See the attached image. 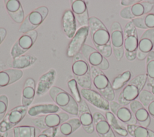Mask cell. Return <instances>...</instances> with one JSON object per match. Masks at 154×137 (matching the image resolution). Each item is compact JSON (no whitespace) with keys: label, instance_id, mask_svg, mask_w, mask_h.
Instances as JSON below:
<instances>
[{"label":"cell","instance_id":"cell-1","mask_svg":"<svg viewBox=\"0 0 154 137\" xmlns=\"http://www.w3.org/2000/svg\"><path fill=\"white\" fill-rule=\"evenodd\" d=\"M88 27L90 36L96 49L105 58L109 57L112 53L110 33L97 18L93 16L89 18Z\"/></svg>","mask_w":154,"mask_h":137},{"label":"cell","instance_id":"cell-2","mask_svg":"<svg viewBox=\"0 0 154 137\" xmlns=\"http://www.w3.org/2000/svg\"><path fill=\"white\" fill-rule=\"evenodd\" d=\"M147 82L146 74H140L130 80L118 97V103L126 106L138 97Z\"/></svg>","mask_w":154,"mask_h":137},{"label":"cell","instance_id":"cell-3","mask_svg":"<svg viewBox=\"0 0 154 137\" xmlns=\"http://www.w3.org/2000/svg\"><path fill=\"white\" fill-rule=\"evenodd\" d=\"M74 57L72 71L78 84L82 89H91L92 80L90 65L80 53Z\"/></svg>","mask_w":154,"mask_h":137},{"label":"cell","instance_id":"cell-4","mask_svg":"<svg viewBox=\"0 0 154 137\" xmlns=\"http://www.w3.org/2000/svg\"><path fill=\"white\" fill-rule=\"evenodd\" d=\"M49 94L61 109L72 115H78V104L69 93L59 87L52 86L49 91Z\"/></svg>","mask_w":154,"mask_h":137},{"label":"cell","instance_id":"cell-5","mask_svg":"<svg viewBox=\"0 0 154 137\" xmlns=\"http://www.w3.org/2000/svg\"><path fill=\"white\" fill-rule=\"evenodd\" d=\"M92 83L98 92L108 101L114 99L115 93L112 85L103 71L97 68L91 66Z\"/></svg>","mask_w":154,"mask_h":137},{"label":"cell","instance_id":"cell-6","mask_svg":"<svg viewBox=\"0 0 154 137\" xmlns=\"http://www.w3.org/2000/svg\"><path fill=\"white\" fill-rule=\"evenodd\" d=\"M48 13V8L46 6H40L36 8L25 18L20 26L19 31L25 34L35 30L44 21Z\"/></svg>","mask_w":154,"mask_h":137},{"label":"cell","instance_id":"cell-7","mask_svg":"<svg viewBox=\"0 0 154 137\" xmlns=\"http://www.w3.org/2000/svg\"><path fill=\"white\" fill-rule=\"evenodd\" d=\"M28 107L17 106L8 111L0 122V133H4L13 129L25 117L28 112Z\"/></svg>","mask_w":154,"mask_h":137},{"label":"cell","instance_id":"cell-8","mask_svg":"<svg viewBox=\"0 0 154 137\" xmlns=\"http://www.w3.org/2000/svg\"><path fill=\"white\" fill-rule=\"evenodd\" d=\"M69 115L66 112H58L40 116L33 119L35 127L39 129L58 128L64 122L68 120Z\"/></svg>","mask_w":154,"mask_h":137},{"label":"cell","instance_id":"cell-9","mask_svg":"<svg viewBox=\"0 0 154 137\" xmlns=\"http://www.w3.org/2000/svg\"><path fill=\"white\" fill-rule=\"evenodd\" d=\"M80 53L91 66L97 68L102 71L109 68V64L108 60L96 48L85 44L82 46Z\"/></svg>","mask_w":154,"mask_h":137},{"label":"cell","instance_id":"cell-10","mask_svg":"<svg viewBox=\"0 0 154 137\" xmlns=\"http://www.w3.org/2000/svg\"><path fill=\"white\" fill-rule=\"evenodd\" d=\"M37 36L38 34L35 30L29 31L21 36L11 48L10 52L11 57L14 59L22 56L29 50L37 40Z\"/></svg>","mask_w":154,"mask_h":137},{"label":"cell","instance_id":"cell-11","mask_svg":"<svg viewBox=\"0 0 154 137\" xmlns=\"http://www.w3.org/2000/svg\"><path fill=\"white\" fill-rule=\"evenodd\" d=\"M111 43L113 54L117 60H120L125 53L123 45V30L118 22L112 23L111 27Z\"/></svg>","mask_w":154,"mask_h":137},{"label":"cell","instance_id":"cell-12","mask_svg":"<svg viewBox=\"0 0 154 137\" xmlns=\"http://www.w3.org/2000/svg\"><path fill=\"white\" fill-rule=\"evenodd\" d=\"M89 32L88 26L81 27L76 31L75 36L68 45L67 49V57H74L80 53L82 46L85 45V42Z\"/></svg>","mask_w":154,"mask_h":137},{"label":"cell","instance_id":"cell-13","mask_svg":"<svg viewBox=\"0 0 154 137\" xmlns=\"http://www.w3.org/2000/svg\"><path fill=\"white\" fill-rule=\"evenodd\" d=\"M109 110L121 122L126 125L137 124V120L130 109L115 101H109Z\"/></svg>","mask_w":154,"mask_h":137},{"label":"cell","instance_id":"cell-14","mask_svg":"<svg viewBox=\"0 0 154 137\" xmlns=\"http://www.w3.org/2000/svg\"><path fill=\"white\" fill-rule=\"evenodd\" d=\"M80 93L86 101L97 109L105 111L109 110V102L98 92L91 89H81Z\"/></svg>","mask_w":154,"mask_h":137},{"label":"cell","instance_id":"cell-15","mask_svg":"<svg viewBox=\"0 0 154 137\" xmlns=\"http://www.w3.org/2000/svg\"><path fill=\"white\" fill-rule=\"evenodd\" d=\"M78 116L83 129L89 134L93 133L94 126L93 123V117L88 104L84 100L78 104Z\"/></svg>","mask_w":154,"mask_h":137},{"label":"cell","instance_id":"cell-16","mask_svg":"<svg viewBox=\"0 0 154 137\" xmlns=\"http://www.w3.org/2000/svg\"><path fill=\"white\" fill-rule=\"evenodd\" d=\"M123 41L125 51L132 52L137 50L138 44L137 31L131 21L128 22L123 29Z\"/></svg>","mask_w":154,"mask_h":137},{"label":"cell","instance_id":"cell-17","mask_svg":"<svg viewBox=\"0 0 154 137\" xmlns=\"http://www.w3.org/2000/svg\"><path fill=\"white\" fill-rule=\"evenodd\" d=\"M129 109L135 116L137 124L147 128L150 123V115L140 101L135 100L131 102Z\"/></svg>","mask_w":154,"mask_h":137},{"label":"cell","instance_id":"cell-18","mask_svg":"<svg viewBox=\"0 0 154 137\" xmlns=\"http://www.w3.org/2000/svg\"><path fill=\"white\" fill-rule=\"evenodd\" d=\"M71 11L81 27L88 26L89 16L87 4L82 0L71 1Z\"/></svg>","mask_w":154,"mask_h":137},{"label":"cell","instance_id":"cell-19","mask_svg":"<svg viewBox=\"0 0 154 137\" xmlns=\"http://www.w3.org/2000/svg\"><path fill=\"white\" fill-rule=\"evenodd\" d=\"M93 117L94 129L99 137H116L105 116L100 112H95L93 114Z\"/></svg>","mask_w":154,"mask_h":137},{"label":"cell","instance_id":"cell-20","mask_svg":"<svg viewBox=\"0 0 154 137\" xmlns=\"http://www.w3.org/2000/svg\"><path fill=\"white\" fill-rule=\"evenodd\" d=\"M56 77V71L54 69H50L43 74L38 79L37 88L36 95L42 96L52 87Z\"/></svg>","mask_w":154,"mask_h":137},{"label":"cell","instance_id":"cell-21","mask_svg":"<svg viewBox=\"0 0 154 137\" xmlns=\"http://www.w3.org/2000/svg\"><path fill=\"white\" fill-rule=\"evenodd\" d=\"M5 8L10 18L17 24H22L25 19L22 5L18 0H8L4 1Z\"/></svg>","mask_w":154,"mask_h":137},{"label":"cell","instance_id":"cell-22","mask_svg":"<svg viewBox=\"0 0 154 137\" xmlns=\"http://www.w3.org/2000/svg\"><path fill=\"white\" fill-rule=\"evenodd\" d=\"M76 19L71 10H66L62 17V27L66 36L69 39H72L76 33Z\"/></svg>","mask_w":154,"mask_h":137},{"label":"cell","instance_id":"cell-23","mask_svg":"<svg viewBox=\"0 0 154 137\" xmlns=\"http://www.w3.org/2000/svg\"><path fill=\"white\" fill-rule=\"evenodd\" d=\"M35 80L32 78L26 79L22 94V105L28 107L33 101L36 93Z\"/></svg>","mask_w":154,"mask_h":137},{"label":"cell","instance_id":"cell-24","mask_svg":"<svg viewBox=\"0 0 154 137\" xmlns=\"http://www.w3.org/2000/svg\"><path fill=\"white\" fill-rule=\"evenodd\" d=\"M23 76V71L20 69L10 68L0 71V88L13 84Z\"/></svg>","mask_w":154,"mask_h":137},{"label":"cell","instance_id":"cell-25","mask_svg":"<svg viewBox=\"0 0 154 137\" xmlns=\"http://www.w3.org/2000/svg\"><path fill=\"white\" fill-rule=\"evenodd\" d=\"M154 46V28L146 30L138 40L137 50L149 54Z\"/></svg>","mask_w":154,"mask_h":137},{"label":"cell","instance_id":"cell-26","mask_svg":"<svg viewBox=\"0 0 154 137\" xmlns=\"http://www.w3.org/2000/svg\"><path fill=\"white\" fill-rule=\"evenodd\" d=\"M61 109L55 104H39L31 106L28 109L27 113L30 116H37L42 115L58 113Z\"/></svg>","mask_w":154,"mask_h":137},{"label":"cell","instance_id":"cell-27","mask_svg":"<svg viewBox=\"0 0 154 137\" xmlns=\"http://www.w3.org/2000/svg\"><path fill=\"white\" fill-rule=\"evenodd\" d=\"M153 1H139L132 5L131 11L135 18L149 14L153 8Z\"/></svg>","mask_w":154,"mask_h":137},{"label":"cell","instance_id":"cell-28","mask_svg":"<svg viewBox=\"0 0 154 137\" xmlns=\"http://www.w3.org/2000/svg\"><path fill=\"white\" fill-rule=\"evenodd\" d=\"M40 133V129L32 126H19L13 129V137H37Z\"/></svg>","mask_w":154,"mask_h":137},{"label":"cell","instance_id":"cell-29","mask_svg":"<svg viewBox=\"0 0 154 137\" xmlns=\"http://www.w3.org/2000/svg\"><path fill=\"white\" fill-rule=\"evenodd\" d=\"M37 60V58L32 55L23 54L13 59L12 67L16 69H22L32 65Z\"/></svg>","mask_w":154,"mask_h":137},{"label":"cell","instance_id":"cell-30","mask_svg":"<svg viewBox=\"0 0 154 137\" xmlns=\"http://www.w3.org/2000/svg\"><path fill=\"white\" fill-rule=\"evenodd\" d=\"M126 129L132 137H154V132L138 124L126 125Z\"/></svg>","mask_w":154,"mask_h":137},{"label":"cell","instance_id":"cell-31","mask_svg":"<svg viewBox=\"0 0 154 137\" xmlns=\"http://www.w3.org/2000/svg\"><path fill=\"white\" fill-rule=\"evenodd\" d=\"M81 126V124L79 118L69 119L60 125V132L63 135L67 136L77 130Z\"/></svg>","mask_w":154,"mask_h":137},{"label":"cell","instance_id":"cell-32","mask_svg":"<svg viewBox=\"0 0 154 137\" xmlns=\"http://www.w3.org/2000/svg\"><path fill=\"white\" fill-rule=\"evenodd\" d=\"M105 118L108 121L109 124L110 125L111 127L113 130V131H114L116 133H117L118 135L123 137H125L128 136V132L126 129L123 127L122 126H121L119 124L117 120V118L111 112H109V111L106 112Z\"/></svg>","mask_w":154,"mask_h":137},{"label":"cell","instance_id":"cell-33","mask_svg":"<svg viewBox=\"0 0 154 137\" xmlns=\"http://www.w3.org/2000/svg\"><path fill=\"white\" fill-rule=\"evenodd\" d=\"M147 85L154 86V51H151L146 58Z\"/></svg>","mask_w":154,"mask_h":137},{"label":"cell","instance_id":"cell-34","mask_svg":"<svg viewBox=\"0 0 154 137\" xmlns=\"http://www.w3.org/2000/svg\"><path fill=\"white\" fill-rule=\"evenodd\" d=\"M131 77V73L130 71H126L122 73L121 74L118 75L117 77H116L112 83H111L112 89L114 91H117L120 89H121L123 86H125V84H126V83L129 81Z\"/></svg>","mask_w":154,"mask_h":137},{"label":"cell","instance_id":"cell-35","mask_svg":"<svg viewBox=\"0 0 154 137\" xmlns=\"http://www.w3.org/2000/svg\"><path fill=\"white\" fill-rule=\"evenodd\" d=\"M78 83L75 78L71 79L67 82V86L71 92V95L74 98L76 103L79 104L81 102L82 99L81 98V93L78 89Z\"/></svg>","mask_w":154,"mask_h":137},{"label":"cell","instance_id":"cell-36","mask_svg":"<svg viewBox=\"0 0 154 137\" xmlns=\"http://www.w3.org/2000/svg\"><path fill=\"white\" fill-rule=\"evenodd\" d=\"M140 102L146 108L149 104L154 100V95L147 90L143 89L138 95Z\"/></svg>","mask_w":154,"mask_h":137},{"label":"cell","instance_id":"cell-37","mask_svg":"<svg viewBox=\"0 0 154 137\" xmlns=\"http://www.w3.org/2000/svg\"><path fill=\"white\" fill-rule=\"evenodd\" d=\"M8 105V99L5 95H0V122L7 113Z\"/></svg>","mask_w":154,"mask_h":137},{"label":"cell","instance_id":"cell-38","mask_svg":"<svg viewBox=\"0 0 154 137\" xmlns=\"http://www.w3.org/2000/svg\"><path fill=\"white\" fill-rule=\"evenodd\" d=\"M144 21L146 28H154V13H149L144 15Z\"/></svg>","mask_w":154,"mask_h":137},{"label":"cell","instance_id":"cell-39","mask_svg":"<svg viewBox=\"0 0 154 137\" xmlns=\"http://www.w3.org/2000/svg\"><path fill=\"white\" fill-rule=\"evenodd\" d=\"M57 133V128H51L43 130L37 137H55Z\"/></svg>","mask_w":154,"mask_h":137},{"label":"cell","instance_id":"cell-40","mask_svg":"<svg viewBox=\"0 0 154 137\" xmlns=\"http://www.w3.org/2000/svg\"><path fill=\"white\" fill-rule=\"evenodd\" d=\"M120 16L126 19H133L135 18L131 11V6L125 7L120 11Z\"/></svg>","mask_w":154,"mask_h":137},{"label":"cell","instance_id":"cell-41","mask_svg":"<svg viewBox=\"0 0 154 137\" xmlns=\"http://www.w3.org/2000/svg\"><path fill=\"white\" fill-rule=\"evenodd\" d=\"M131 22L136 28H138L140 29H146L144 25V16L138 18H135L132 19Z\"/></svg>","mask_w":154,"mask_h":137},{"label":"cell","instance_id":"cell-42","mask_svg":"<svg viewBox=\"0 0 154 137\" xmlns=\"http://www.w3.org/2000/svg\"><path fill=\"white\" fill-rule=\"evenodd\" d=\"M137 51H132V52H129V51H125V57H126V59L129 61H133L134 60H135L137 58Z\"/></svg>","mask_w":154,"mask_h":137},{"label":"cell","instance_id":"cell-43","mask_svg":"<svg viewBox=\"0 0 154 137\" xmlns=\"http://www.w3.org/2000/svg\"><path fill=\"white\" fill-rule=\"evenodd\" d=\"M139 2V1L137 0H122L121 1V4L125 7H130L135 4V3Z\"/></svg>","mask_w":154,"mask_h":137},{"label":"cell","instance_id":"cell-44","mask_svg":"<svg viewBox=\"0 0 154 137\" xmlns=\"http://www.w3.org/2000/svg\"><path fill=\"white\" fill-rule=\"evenodd\" d=\"M149 115L154 118V100L152 101L146 107Z\"/></svg>","mask_w":154,"mask_h":137},{"label":"cell","instance_id":"cell-45","mask_svg":"<svg viewBox=\"0 0 154 137\" xmlns=\"http://www.w3.org/2000/svg\"><path fill=\"white\" fill-rule=\"evenodd\" d=\"M7 35V30L3 27L0 28V45L2 43Z\"/></svg>","mask_w":154,"mask_h":137},{"label":"cell","instance_id":"cell-46","mask_svg":"<svg viewBox=\"0 0 154 137\" xmlns=\"http://www.w3.org/2000/svg\"><path fill=\"white\" fill-rule=\"evenodd\" d=\"M150 89H151V92L154 95V86H150Z\"/></svg>","mask_w":154,"mask_h":137},{"label":"cell","instance_id":"cell-47","mask_svg":"<svg viewBox=\"0 0 154 137\" xmlns=\"http://www.w3.org/2000/svg\"><path fill=\"white\" fill-rule=\"evenodd\" d=\"M0 137H5L4 135H2V134L1 133H0Z\"/></svg>","mask_w":154,"mask_h":137},{"label":"cell","instance_id":"cell-48","mask_svg":"<svg viewBox=\"0 0 154 137\" xmlns=\"http://www.w3.org/2000/svg\"><path fill=\"white\" fill-rule=\"evenodd\" d=\"M61 137H67V136H61Z\"/></svg>","mask_w":154,"mask_h":137},{"label":"cell","instance_id":"cell-49","mask_svg":"<svg viewBox=\"0 0 154 137\" xmlns=\"http://www.w3.org/2000/svg\"><path fill=\"white\" fill-rule=\"evenodd\" d=\"M125 137H132V136H125Z\"/></svg>","mask_w":154,"mask_h":137},{"label":"cell","instance_id":"cell-50","mask_svg":"<svg viewBox=\"0 0 154 137\" xmlns=\"http://www.w3.org/2000/svg\"><path fill=\"white\" fill-rule=\"evenodd\" d=\"M153 51H154V46H153Z\"/></svg>","mask_w":154,"mask_h":137},{"label":"cell","instance_id":"cell-51","mask_svg":"<svg viewBox=\"0 0 154 137\" xmlns=\"http://www.w3.org/2000/svg\"><path fill=\"white\" fill-rule=\"evenodd\" d=\"M153 7H154V2H153Z\"/></svg>","mask_w":154,"mask_h":137}]
</instances>
